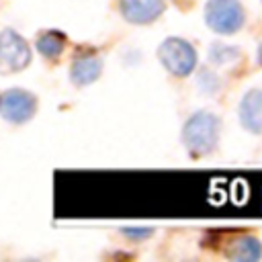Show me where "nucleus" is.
Masks as SVG:
<instances>
[{
  "label": "nucleus",
  "instance_id": "obj_1",
  "mask_svg": "<svg viewBox=\"0 0 262 262\" xmlns=\"http://www.w3.org/2000/svg\"><path fill=\"white\" fill-rule=\"evenodd\" d=\"M219 131H221L219 117L209 111H199L184 123V129H182L184 147L188 149L190 156H196V158L205 156L217 145Z\"/></svg>",
  "mask_w": 262,
  "mask_h": 262
},
{
  "label": "nucleus",
  "instance_id": "obj_2",
  "mask_svg": "<svg viewBox=\"0 0 262 262\" xmlns=\"http://www.w3.org/2000/svg\"><path fill=\"white\" fill-rule=\"evenodd\" d=\"M207 25L221 35H231L244 27L246 12L239 0H209L205 6Z\"/></svg>",
  "mask_w": 262,
  "mask_h": 262
},
{
  "label": "nucleus",
  "instance_id": "obj_3",
  "mask_svg": "<svg viewBox=\"0 0 262 262\" xmlns=\"http://www.w3.org/2000/svg\"><path fill=\"white\" fill-rule=\"evenodd\" d=\"M158 57L164 68L174 76H188L196 68V51L186 39L180 37H168L160 45Z\"/></svg>",
  "mask_w": 262,
  "mask_h": 262
},
{
  "label": "nucleus",
  "instance_id": "obj_4",
  "mask_svg": "<svg viewBox=\"0 0 262 262\" xmlns=\"http://www.w3.org/2000/svg\"><path fill=\"white\" fill-rule=\"evenodd\" d=\"M31 61V49L27 41L12 29L0 33V74H12L27 68Z\"/></svg>",
  "mask_w": 262,
  "mask_h": 262
},
{
  "label": "nucleus",
  "instance_id": "obj_5",
  "mask_svg": "<svg viewBox=\"0 0 262 262\" xmlns=\"http://www.w3.org/2000/svg\"><path fill=\"white\" fill-rule=\"evenodd\" d=\"M35 108H37V98L27 90L12 88L4 96H0V111L6 121L25 123L35 115Z\"/></svg>",
  "mask_w": 262,
  "mask_h": 262
},
{
  "label": "nucleus",
  "instance_id": "obj_6",
  "mask_svg": "<svg viewBox=\"0 0 262 262\" xmlns=\"http://www.w3.org/2000/svg\"><path fill=\"white\" fill-rule=\"evenodd\" d=\"M166 8V0H121V12L129 23H154Z\"/></svg>",
  "mask_w": 262,
  "mask_h": 262
},
{
  "label": "nucleus",
  "instance_id": "obj_7",
  "mask_svg": "<svg viewBox=\"0 0 262 262\" xmlns=\"http://www.w3.org/2000/svg\"><path fill=\"white\" fill-rule=\"evenodd\" d=\"M239 121L252 133H262V90H248L239 102Z\"/></svg>",
  "mask_w": 262,
  "mask_h": 262
},
{
  "label": "nucleus",
  "instance_id": "obj_8",
  "mask_svg": "<svg viewBox=\"0 0 262 262\" xmlns=\"http://www.w3.org/2000/svg\"><path fill=\"white\" fill-rule=\"evenodd\" d=\"M100 72H102V59L94 53H84V55L74 59L70 76H72L74 84L86 86V84H92L100 76Z\"/></svg>",
  "mask_w": 262,
  "mask_h": 262
},
{
  "label": "nucleus",
  "instance_id": "obj_9",
  "mask_svg": "<svg viewBox=\"0 0 262 262\" xmlns=\"http://www.w3.org/2000/svg\"><path fill=\"white\" fill-rule=\"evenodd\" d=\"M225 256L237 262H254L262 258V244L254 235H239L229 244Z\"/></svg>",
  "mask_w": 262,
  "mask_h": 262
},
{
  "label": "nucleus",
  "instance_id": "obj_10",
  "mask_svg": "<svg viewBox=\"0 0 262 262\" xmlns=\"http://www.w3.org/2000/svg\"><path fill=\"white\" fill-rule=\"evenodd\" d=\"M66 47V37L59 33V31H45L37 37V49L41 55L49 57V59H55L61 55Z\"/></svg>",
  "mask_w": 262,
  "mask_h": 262
},
{
  "label": "nucleus",
  "instance_id": "obj_11",
  "mask_svg": "<svg viewBox=\"0 0 262 262\" xmlns=\"http://www.w3.org/2000/svg\"><path fill=\"white\" fill-rule=\"evenodd\" d=\"M123 233L129 235V237L139 239V237H147V235H151V227H123Z\"/></svg>",
  "mask_w": 262,
  "mask_h": 262
},
{
  "label": "nucleus",
  "instance_id": "obj_12",
  "mask_svg": "<svg viewBox=\"0 0 262 262\" xmlns=\"http://www.w3.org/2000/svg\"><path fill=\"white\" fill-rule=\"evenodd\" d=\"M258 61H260V66H262V45H260V49H258Z\"/></svg>",
  "mask_w": 262,
  "mask_h": 262
}]
</instances>
